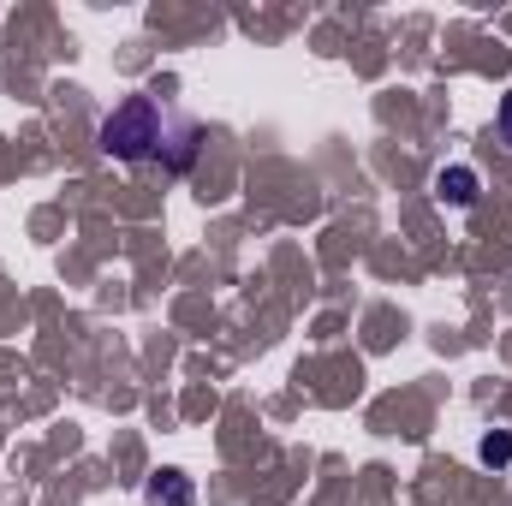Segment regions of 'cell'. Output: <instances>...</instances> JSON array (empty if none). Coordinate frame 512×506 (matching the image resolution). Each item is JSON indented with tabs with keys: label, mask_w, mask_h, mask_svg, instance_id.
Instances as JSON below:
<instances>
[{
	"label": "cell",
	"mask_w": 512,
	"mask_h": 506,
	"mask_svg": "<svg viewBox=\"0 0 512 506\" xmlns=\"http://www.w3.org/2000/svg\"><path fill=\"white\" fill-rule=\"evenodd\" d=\"M495 131H501V143H507V149H512V96H507V102H501V120H495Z\"/></svg>",
	"instance_id": "5b68a950"
},
{
	"label": "cell",
	"mask_w": 512,
	"mask_h": 506,
	"mask_svg": "<svg viewBox=\"0 0 512 506\" xmlns=\"http://www.w3.org/2000/svg\"><path fill=\"white\" fill-rule=\"evenodd\" d=\"M477 459H483V465H512V435H483Z\"/></svg>",
	"instance_id": "277c9868"
},
{
	"label": "cell",
	"mask_w": 512,
	"mask_h": 506,
	"mask_svg": "<svg viewBox=\"0 0 512 506\" xmlns=\"http://www.w3.org/2000/svg\"><path fill=\"white\" fill-rule=\"evenodd\" d=\"M435 191H441V203L471 209V203H477V173H471V167H441V173H435Z\"/></svg>",
	"instance_id": "7a4b0ae2"
},
{
	"label": "cell",
	"mask_w": 512,
	"mask_h": 506,
	"mask_svg": "<svg viewBox=\"0 0 512 506\" xmlns=\"http://www.w3.org/2000/svg\"><path fill=\"white\" fill-rule=\"evenodd\" d=\"M149 506H197L191 477H185V471H161V477H149Z\"/></svg>",
	"instance_id": "3957f363"
},
{
	"label": "cell",
	"mask_w": 512,
	"mask_h": 506,
	"mask_svg": "<svg viewBox=\"0 0 512 506\" xmlns=\"http://www.w3.org/2000/svg\"><path fill=\"white\" fill-rule=\"evenodd\" d=\"M96 143L102 155L114 161H149V155H167V167H191L197 155V131L191 126H173V114L155 102V96H126L102 126H96Z\"/></svg>",
	"instance_id": "6da1fadb"
}]
</instances>
